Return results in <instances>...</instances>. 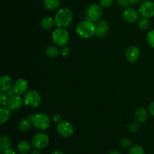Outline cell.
Masks as SVG:
<instances>
[{
	"label": "cell",
	"instance_id": "obj_1",
	"mask_svg": "<svg viewBox=\"0 0 154 154\" xmlns=\"http://www.w3.org/2000/svg\"><path fill=\"white\" fill-rule=\"evenodd\" d=\"M56 26L59 28H67L73 20V13L69 8H60L54 16Z\"/></svg>",
	"mask_w": 154,
	"mask_h": 154
},
{
	"label": "cell",
	"instance_id": "obj_2",
	"mask_svg": "<svg viewBox=\"0 0 154 154\" xmlns=\"http://www.w3.org/2000/svg\"><path fill=\"white\" fill-rule=\"evenodd\" d=\"M96 23L84 19L78 23L75 28V32L80 38L88 39L96 35Z\"/></svg>",
	"mask_w": 154,
	"mask_h": 154
},
{
	"label": "cell",
	"instance_id": "obj_3",
	"mask_svg": "<svg viewBox=\"0 0 154 154\" xmlns=\"http://www.w3.org/2000/svg\"><path fill=\"white\" fill-rule=\"evenodd\" d=\"M28 118L31 120L33 127L39 131H45L50 127L51 120L45 113L38 112L35 114H30Z\"/></svg>",
	"mask_w": 154,
	"mask_h": 154
},
{
	"label": "cell",
	"instance_id": "obj_4",
	"mask_svg": "<svg viewBox=\"0 0 154 154\" xmlns=\"http://www.w3.org/2000/svg\"><path fill=\"white\" fill-rule=\"evenodd\" d=\"M70 35L69 31L66 28H59L57 27L54 29L51 33V41L54 45L58 47L66 46L69 42Z\"/></svg>",
	"mask_w": 154,
	"mask_h": 154
},
{
	"label": "cell",
	"instance_id": "obj_5",
	"mask_svg": "<svg viewBox=\"0 0 154 154\" xmlns=\"http://www.w3.org/2000/svg\"><path fill=\"white\" fill-rule=\"evenodd\" d=\"M24 105L31 108H38L42 103L40 93L35 90H30L24 95Z\"/></svg>",
	"mask_w": 154,
	"mask_h": 154
},
{
	"label": "cell",
	"instance_id": "obj_6",
	"mask_svg": "<svg viewBox=\"0 0 154 154\" xmlns=\"http://www.w3.org/2000/svg\"><path fill=\"white\" fill-rule=\"evenodd\" d=\"M103 16V11L100 5L91 4L87 7L85 12V19L87 20L97 23L102 20Z\"/></svg>",
	"mask_w": 154,
	"mask_h": 154
},
{
	"label": "cell",
	"instance_id": "obj_7",
	"mask_svg": "<svg viewBox=\"0 0 154 154\" xmlns=\"http://www.w3.org/2000/svg\"><path fill=\"white\" fill-rule=\"evenodd\" d=\"M56 131L60 136L65 138H71L75 133V127L70 122L63 120L57 123Z\"/></svg>",
	"mask_w": 154,
	"mask_h": 154
},
{
	"label": "cell",
	"instance_id": "obj_8",
	"mask_svg": "<svg viewBox=\"0 0 154 154\" xmlns=\"http://www.w3.org/2000/svg\"><path fill=\"white\" fill-rule=\"evenodd\" d=\"M31 143L35 149L44 150L49 145L50 138L48 134L42 131V132H37L33 135Z\"/></svg>",
	"mask_w": 154,
	"mask_h": 154
},
{
	"label": "cell",
	"instance_id": "obj_9",
	"mask_svg": "<svg viewBox=\"0 0 154 154\" xmlns=\"http://www.w3.org/2000/svg\"><path fill=\"white\" fill-rule=\"evenodd\" d=\"M138 13L141 17L147 19L154 17V1L145 0L139 5Z\"/></svg>",
	"mask_w": 154,
	"mask_h": 154
},
{
	"label": "cell",
	"instance_id": "obj_10",
	"mask_svg": "<svg viewBox=\"0 0 154 154\" xmlns=\"http://www.w3.org/2000/svg\"><path fill=\"white\" fill-rule=\"evenodd\" d=\"M140 56H141V51L136 45H131L128 47L125 52V58L130 63H136L139 60Z\"/></svg>",
	"mask_w": 154,
	"mask_h": 154
},
{
	"label": "cell",
	"instance_id": "obj_11",
	"mask_svg": "<svg viewBox=\"0 0 154 154\" xmlns=\"http://www.w3.org/2000/svg\"><path fill=\"white\" fill-rule=\"evenodd\" d=\"M139 16L140 14L138 13V11L131 7L125 8L122 14L123 19L124 20L125 22L128 23H133L137 22L139 19Z\"/></svg>",
	"mask_w": 154,
	"mask_h": 154
},
{
	"label": "cell",
	"instance_id": "obj_12",
	"mask_svg": "<svg viewBox=\"0 0 154 154\" xmlns=\"http://www.w3.org/2000/svg\"><path fill=\"white\" fill-rule=\"evenodd\" d=\"M12 89L17 95L23 96L29 91V84L24 78H18L14 82Z\"/></svg>",
	"mask_w": 154,
	"mask_h": 154
},
{
	"label": "cell",
	"instance_id": "obj_13",
	"mask_svg": "<svg viewBox=\"0 0 154 154\" xmlns=\"http://www.w3.org/2000/svg\"><path fill=\"white\" fill-rule=\"evenodd\" d=\"M109 24L105 20H101L96 23V35L99 38H105L109 32Z\"/></svg>",
	"mask_w": 154,
	"mask_h": 154
},
{
	"label": "cell",
	"instance_id": "obj_14",
	"mask_svg": "<svg viewBox=\"0 0 154 154\" xmlns=\"http://www.w3.org/2000/svg\"><path fill=\"white\" fill-rule=\"evenodd\" d=\"M23 105L24 100L23 98H22L21 96L14 95V96L9 98V102L8 107L12 111H17V110L20 109Z\"/></svg>",
	"mask_w": 154,
	"mask_h": 154
},
{
	"label": "cell",
	"instance_id": "obj_15",
	"mask_svg": "<svg viewBox=\"0 0 154 154\" xmlns=\"http://www.w3.org/2000/svg\"><path fill=\"white\" fill-rule=\"evenodd\" d=\"M14 82L10 76L7 75H2L0 78V88H1V92L3 93H7L9 90L13 88Z\"/></svg>",
	"mask_w": 154,
	"mask_h": 154
},
{
	"label": "cell",
	"instance_id": "obj_16",
	"mask_svg": "<svg viewBox=\"0 0 154 154\" xmlns=\"http://www.w3.org/2000/svg\"><path fill=\"white\" fill-rule=\"evenodd\" d=\"M149 111L146 108L143 107H139L136 109L135 112V118L137 122L139 123H144L147 121V117H148Z\"/></svg>",
	"mask_w": 154,
	"mask_h": 154
},
{
	"label": "cell",
	"instance_id": "obj_17",
	"mask_svg": "<svg viewBox=\"0 0 154 154\" xmlns=\"http://www.w3.org/2000/svg\"><path fill=\"white\" fill-rule=\"evenodd\" d=\"M40 26L44 30L49 31L54 29V26H56L54 17H52L51 16H46L41 20Z\"/></svg>",
	"mask_w": 154,
	"mask_h": 154
},
{
	"label": "cell",
	"instance_id": "obj_18",
	"mask_svg": "<svg viewBox=\"0 0 154 154\" xmlns=\"http://www.w3.org/2000/svg\"><path fill=\"white\" fill-rule=\"evenodd\" d=\"M32 123L31 120L27 117V118H23L20 121L19 124H18V129L22 133H26L31 130L32 127Z\"/></svg>",
	"mask_w": 154,
	"mask_h": 154
},
{
	"label": "cell",
	"instance_id": "obj_19",
	"mask_svg": "<svg viewBox=\"0 0 154 154\" xmlns=\"http://www.w3.org/2000/svg\"><path fill=\"white\" fill-rule=\"evenodd\" d=\"M32 145L30 142L26 140L20 141L17 144V150L20 154H27L30 152Z\"/></svg>",
	"mask_w": 154,
	"mask_h": 154
},
{
	"label": "cell",
	"instance_id": "obj_20",
	"mask_svg": "<svg viewBox=\"0 0 154 154\" xmlns=\"http://www.w3.org/2000/svg\"><path fill=\"white\" fill-rule=\"evenodd\" d=\"M11 111L8 107H1L0 108V124L4 125L7 123L11 115Z\"/></svg>",
	"mask_w": 154,
	"mask_h": 154
},
{
	"label": "cell",
	"instance_id": "obj_21",
	"mask_svg": "<svg viewBox=\"0 0 154 154\" xmlns=\"http://www.w3.org/2000/svg\"><path fill=\"white\" fill-rule=\"evenodd\" d=\"M45 55L50 59H54L58 57L60 54V50L58 46L55 45H50V46L47 47L45 49Z\"/></svg>",
	"mask_w": 154,
	"mask_h": 154
},
{
	"label": "cell",
	"instance_id": "obj_22",
	"mask_svg": "<svg viewBox=\"0 0 154 154\" xmlns=\"http://www.w3.org/2000/svg\"><path fill=\"white\" fill-rule=\"evenodd\" d=\"M44 7L48 11L58 10L61 5L60 0H44Z\"/></svg>",
	"mask_w": 154,
	"mask_h": 154
},
{
	"label": "cell",
	"instance_id": "obj_23",
	"mask_svg": "<svg viewBox=\"0 0 154 154\" xmlns=\"http://www.w3.org/2000/svg\"><path fill=\"white\" fill-rule=\"evenodd\" d=\"M11 140L10 137L6 135H2L0 138V149L2 151L10 149L11 147Z\"/></svg>",
	"mask_w": 154,
	"mask_h": 154
},
{
	"label": "cell",
	"instance_id": "obj_24",
	"mask_svg": "<svg viewBox=\"0 0 154 154\" xmlns=\"http://www.w3.org/2000/svg\"><path fill=\"white\" fill-rule=\"evenodd\" d=\"M137 26L141 31H146L150 27V21L149 19L145 17H141L137 21Z\"/></svg>",
	"mask_w": 154,
	"mask_h": 154
},
{
	"label": "cell",
	"instance_id": "obj_25",
	"mask_svg": "<svg viewBox=\"0 0 154 154\" xmlns=\"http://www.w3.org/2000/svg\"><path fill=\"white\" fill-rule=\"evenodd\" d=\"M129 154H145V151L142 146L135 144L129 148Z\"/></svg>",
	"mask_w": 154,
	"mask_h": 154
},
{
	"label": "cell",
	"instance_id": "obj_26",
	"mask_svg": "<svg viewBox=\"0 0 154 154\" xmlns=\"http://www.w3.org/2000/svg\"><path fill=\"white\" fill-rule=\"evenodd\" d=\"M127 129L130 133L135 134L136 132H138V129H139V123L137 121L131 122V123L128 125Z\"/></svg>",
	"mask_w": 154,
	"mask_h": 154
},
{
	"label": "cell",
	"instance_id": "obj_27",
	"mask_svg": "<svg viewBox=\"0 0 154 154\" xmlns=\"http://www.w3.org/2000/svg\"><path fill=\"white\" fill-rule=\"evenodd\" d=\"M9 96L6 93L1 92L0 93V105L2 107H7L8 105Z\"/></svg>",
	"mask_w": 154,
	"mask_h": 154
},
{
	"label": "cell",
	"instance_id": "obj_28",
	"mask_svg": "<svg viewBox=\"0 0 154 154\" xmlns=\"http://www.w3.org/2000/svg\"><path fill=\"white\" fill-rule=\"evenodd\" d=\"M147 42L149 46L154 49V29L150 30L147 34Z\"/></svg>",
	"mask_w": 154,
	"mask_h": 154
},
{
	"label": "cell",
	"instance_id": "obj_29",
	"mask_svg": "<svg viewBox=\"0 0 154 154\" xmlns=\"http://www.w3.org/2000/svg\"><path fill=\"white\" fill-rule=\"evenodd\" d=\"M120 144L123 149H129L132 147V140L129 138H123L120 141Z\"/></svg>",
	"mask_w": 154,
	"mask_h": 154
},
{
	"label": "cell",
	"instance_id": "obj_30",
	"mask_svg": "<svg viewBox=\"0 0 154 154\" xmlns=\"http://www.w3.org/2000/svg\"><path fill=\"white\" fill-rule=\"evenodd\" d=\"M114 0H99V5L102 8H108L114 4Z\"/></svg>",
	"mask_w": 154,
	"mask_h": 154
},
{
	"label": "cell",
	"instance_id": "obj_31",
	"mask_svg": "<svg viewBox=\"0 0 154 154\" xmlns=\"http://www.w3.org/2000/svg\"><path fill=\"white\" fill-rule=\"evenodd\" d=\"M70 48H69L68 46H63L62 47L61 49H60V55L62 56V57H68V56L70 54Z\"/></svg>",
	"mask_w": 154,
	"mask_h": 154
},
{
	"label": "cell",
	"instance_id": "obj_32",
	"mask_svg": "<svg viewBox=\"0 0 154 154\" xmlns=\"http://www.w3.org/2000/svg\"><path fill=\"white\" fill-rule=\"evenodd\" d=\"M117 3L123 8H128L132 5L131 0H116Z\"/></svg>",
	"mask_w": 154,
	"mask_h": 154
},
{
	"label": "cell",
	"instance_id": "obj_33",
	"mask_svg": "<svg viewBox=\"0 0 154 154\" xmlns=\"http://www.w3.org/2000/svg\"><path fill=\"white\" fill-rule=\"evenodd\" d=\"M53 120H54V122H55V123H59V122H60L62 120V116L60 115V114H58V113H56V114H54V115H53Z\"/></svg>",
	"mask_w": 154,
	"mask_h": 154
},
{
	"label": "cell",
	"instance_id": "obj_34",
	"mask_svg": "<svg viewBox=\"0 0 154 154\" xmlns=\"http://www.w3.org/2000/svg\"><path fill=\"white\" fill-rule=\"evenodd\" d=\"M148 111L149 114H150V115L154 117V102H151V103L150 104V105H149Z\"/></svg>",
	"mask_w": 154,
	"mask_h": 154
},
{
	"label": "cell",
	"instance_id": "obj_35",
	"mask_svg": "<svg viewBox=\"0 0 154 154\" xmlns=\"http://www.w3.org/2000/svg\"><path fill=\"white\" fill-rule=\"evenodd\" d=\"M2 154H17V153L15 152V150H13V149L10 148L2 151Z\"/></svg>",
	"mask_w": 154,
	"mask_h": 154
},
{
	"label": "cell",
	"instance_id": "obj_36",
	"mask_svg": "<svg viewBox=\"0 0 154 154\" xmlns=\"http://www.w3.org/2000/svg\"><path fill=\"white\" fill-rule=\"evenodd\" d=\"M142 2V0H131V3H132V5H140Z\"/></svg>",
	"mask_w": 154,
	"mask_h": 154
},
{
	"label": "cell",
	"instance_id": "obj_37",
	"mask_svg": "<svg viewBox=\"0 0 154 154\" xmlns=\"http://www.w3.org/2000/svg\"><path fill=\"white\" fill-rule=\"evenodd\" d=\"M30 154H42V153H41L40 150H38V149H35L34 150H32V151L30 153Z\"/></svg>",
	"mask_w": 154,
	"mask_h": 154
},
{
	"label": "cell",
	"instance_id": "obj_38",
	"mask_svg": "<svg viewBox=\"0 0 154 154\" xmlns=\"http://www.w3.org/2000/svg\"><path fill=\"white\" fill-rule=\"evenodd\" d=\"M51 154H65L63 151L61 150H54V152H52Z\"/></svg>",
	"mask_w": 154,
	"mask_h": 154
},
{
	"label": "cell",
	"instance_id": "obj_39",
	"mask_svg": "<svg viewBox=\"0 0 154 154\" xmlns=\"http://www.w3.org/2000/svg\"><path fill=\"white\" fill-rule=\"evenodd\" d=\"M108 154H122V153H120V152L117 151V150H112V151L110 152Z\"/></svg>",
	"mask_w": 154,
	"mask_h": 154
}]
</instances>
